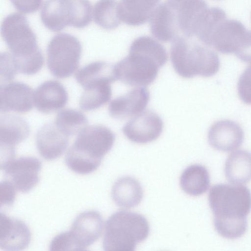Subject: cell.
<instances>
[{
  "instance_id": "8",
  "label": "cell",
  "mask_w": 251,
  "mask_h": 251,
  "mask_svg": "<svg viewBox=\"0 0 251 251\" xmlns=\"http://www.w3.org/2000/svg\"><path fill=\"white\" fill-rule=\"evenodd\" d=\"M103 227V220L99 212L89 210L80 213L67 231L72 250H86L100 238Z\"/></svg>"
},
{
  "instance_id": "26",
  "label": "cell",
  "mask_w": 251,
  "mask_h": 251,
  "mask_svg": "<svg viewBox=\"0 0 251 251\" xmlns=\"http://www.w3.org/2000/svg\"><path fill=\"white\" fill-rule=\"evenodd\" d=\"M44 25L52 31H59L68 26L65 0H47L40 13Z\"/></svg>"
},
{
  "instance_id": "17",
  "label": "cell",
  "mask_w": 251,
  "mask_h": 251,
  "mask_svg": "<svg viewBox=\"0 0 251 251\" xmlns=\"http://www.w3.org/2000/svg\"><path fill=\"white\" fill-rule=\"evenodd\" d=\"M150 30L157 40L164 42L173 41L179 30L176 10L168 2L158 4L150 20Z\"/></svg>"
},
{
  "instance_id": "14",
  "label": "cell",
  "mask_w": 251,
  "mask_h": 251,
  "mask_svg": "<svg viewBox=\"0 0 251 251\" xmlns=\"http://www.w3.org/2000/svg\"><path fill=\"white\" fill-rule=\"evenodd\" d=\"M33 96L32 89L24 83L17 81L2 84L0 91V112H28L33 108Z\"/></svg>"
},
{
  "instance_id": "35",
  "label": "cell",
  "mask_w": 251,
  "mask_h": 251,
  "mask_svg": "<svg viewBox=\"0 0 251 251\" xmlns=\"http://www.w3.org/2000/svg\"><path fill=\"white\" fill-rule=\"evenodd\" d=\"M19 12L30 14L37 11L41 7L43 0H10Z\"/></svg>"
},
{
  "instance_id": "34",
  "label": "cell",
  "mask_w": 251,
  "mask_h": 251,
  "mask_svg": "<svg viewBox=\"0 0 251 251\" xmlns=\"http://www.w3.org/2000/svg\"><path fill=\"white\" fill-rule=\"evenodd\" d=\"M234 54L241 61L251 63V31H247Z\"/></svg>"
},
{
  "instance_id": "5",
  "label": "cell",
  "mask_w": 251,
  "mask_h": 251,
  "mask_svg": "<svg viewBox=\"0 0 251 251\" xmlns=\"http://www.w3.org/2000/svg\"><path fill=\"white\" fill-rule=\"evenodd\" d=\"M150 233V226L142 215L126 210L112 214L106 222L103 249L106 251H132Z\"/></svg>"
},
{
  "instance_id": "11",
  "label": "cell",
  "mask_w": 251,
  "mask_h": 251,
  "mask_svg": "<svg viewBox=\"0 0 251 251\" xmlns=\"http://www.w3.org/2000/svg\"><path fill=\"white\" fill-rule=\"evenodd\" d=\"M163 123L155 112L148 110L135 116L123 126L122 131L130 141L146 144L158 138L162 132Z\"/></svg>"
},
{
  "instance_id": "6",
  "label": "cell",
  "mask_w": 251,
  "mask_h": 251,
  "mask_svg": "<svg viewBox=\"0 0 251 251\" xmlns=\"http://www.w3.org/2000/svg\"><path fill=\"white\" fill-rule=\"evenodd\" d=\"M208 202L214 214V224H247L251 210V193L243 185L218 184L209 192Z\"/></svg>"
},
{
  "instance_id": "21",
  "label": "cell",
  "mask_w": 251,
  "mask_h": 251,
  "mask_svg": "<svg viewBox=\"0 0 251 251\" xmlns=\"http://www.w3.org/2000/svg\"><path fill=\"white\" fill-rule=\"evenodd\" d=\"M113 82L109 78H100L85 84L79 99L80 108L84 111L93 110L108 102L112 94L110 84Z\"/></svg>"
},
{
  "instance_id": "3",
  "label": "cell",
  "mask_w": 251,
  "mask_h": 251,
  "mask_svg": "<svg viewBox=\"0 0 251 251\" xmlns=\"http://www.w3.org/2000/svg\"><path fill=\"white\" fill-rule=\"evenodd\" d=\"M114 133L101 125L86 127L78 134L65 158L67 167L75 173L86 175L96 170L103 156L112 149Z\"/></svg>"
},
{
  "instance_id": "4",
  "label": "cell",
  "mask_w": 251,
  "mask_h": 251,
  "mask_svg": "<svg viewBox=\"0 0 251 251\" xmlns=\"http://www.w3.org/2000/svg\"><path fill=\"white\" fill-rule=\"evenodd\" d=\"M170 56L175 71L186 78L213 76L220 66L219 56L214 51L186 37L178 36L172 41Z\"/></svg>"
},
{
  "instance_id": "18",
  "label": "cell",
  "mask_w": 251,
  "mask_h": 251,
  "mask_svg": "<svg viewBox=\"0 0 251 251\" xmlns=\"http://www.w3.org/2000/svg\"><path fill=\"white\" fill-rule=\"evenodd\" d=\"M247 30L240 22L225 20L218 26L211 39L209 47L223 54L235 52Z\"/></svg>"
},
{
  "instance_id": "29",
  "label": "cell",
  "mask_w": 251,
  "mask_h": 251,
  "mask_svg": "<svg viewBox=\"0 0 251 251\" xmlns=\"http://www.w3.org/2000/svg\"><path fill=\"white\" fill-rule=\"evenodd\" d=\"M226 19V14L221 8H208L196 36L203 45L209 47L211 39L216 29L220 23Z\"/></svg>"
},
{
  "instance_id": "33",
  "label": "cell",
  "mask_w": 251,
  "mask_h": 251,
  "mask_svg": "<svg viewBox=\"0 0 251 251\" xmlns=\"http://www.w3.org/2000/svg\"><path fill=\"white\" fill-rule=\"evenodd\" d=\"M16 188L8 180L1 181L0 183V208L10 207L14 203Z\"/></svg>"
},
{
  "instance_id": "9",
  "label": "cell",
  "mask_w": 251,
  "mask_h": 251,
  "mask_svg": "<svg viewBox=\"0 0 251 251\" xmlns=\"http://www.w3.org/2000/svg\"><path fill=\"white\" fill-rule=\"evenodd\" d=\"M30 129L23 118L10 114L0 119V168L14 159L15 146L28 136Z\"/></svg>"
},
{
  "instance_id": "23",
  "label": "cell",
  "mask_w": 251,
  "mask_h": 251,
  "mask_svg": "<svg viewBox=\"0 0 251 251\" xmlns=\"http://www.w3.org/2000/svg\"><path fill=\"white\" fill-rule=\"evenodd\" d=\"M160 0H121L119 2L121 20L132 26L142 25L148 21Z\"/></svg>"
},
{
  "instance_id": "25",
  "label": "cell",
  "mask_w": 251,
  "mask_h": 251,
  "mask_svg": "<svg viewBox=\"0 0 251 251\" xmlns=\"http://www.w3.org/2000/svg\"><path fill=\"white\" fill-rule=\"evenodd\" d=\"M182 190L193 196H199L207 191L210 185L208 170L200 164L188 166L182 172L180 178Z\"/></svg>"
},
{
  "instance_id": "15",
  "label": "cell",
  "mask_w": 251,
  "mask_h": 251,
  "mask_svg": "<svg viewBox=\"0 0 251 251\" xmlns=\"http://www.w3.org/2000/svg\"><path fill=\"white\" fill-rule=\"evenodd\" d=\"M150 93L144 86L134 88L113 100L109 103V115L116 119L135 116L143 112L150 100Z\"/></svg>"
},
{
  "instance_id": "19",
  "label": "cell",
  "mask_w": 251,
  "mask_h": 251,
  "mask_svg": "<svg viewBox=\"0 0 251 251\" xmlns=\"http://www.w3.org/2000/svg\"><path fill=\"white\" fill-rule=\"evenodd\" d=\"M34 104L43 113H50L64 107L68 100L65 88L56 80L45 81L34 92Z\"/></svg>"
},
{
  "instance_id": "12",
  "label": "cell",
  "mask_w": 251,
  "mask_h": 251,
  "mask_svg": "<svg viewBox=\"0 0 251 251\" xmlns=\"http://www.w3.org/2000/svg\"><path fill=\"white\" fill-rule=\"evenodd\" d=\"M208 141L214 149L229 152L242 144L244 132L236 122L229 120H219L213 124L208 132Z\"/></svg>"
},
{
  "instance_id": "20",
  "label": "cell",
  "mask_w": 251,
  "mask_h": 251,
  "mask_svg": "<svg viewBox=\"0 0 251 251\" xmlns=\"http://www.w3.org/2000/svg\"><path fill=\"white\" fill-rule=\"evenodd\" d=\"M208 9L203 0H188L176 9L178 27L185 37L196 35Z\"/></svg>"
},
{
  "instance_id": "7",
  "label": "cell",
  "mask_w": 251,
  "mask_h": 251,
  "mask_svg": "<svg viewBox=\"0 0 251 251\" xmlns=\"http://www.w3.org/2000/svg\"><path fill=\"white\" fill-rule=\"evenodd\" d=\"M81 45L75 36L60 33L53 36L47 49V66L50 73L58 78L72 75L78 68Z\"/></svg>"
},
{
  "instance_id": "24",
  "label": "cell",
  "mask_w": 251,
  "mask_h": 251,
  "mask_svg": "<svg viewBox=\"0 0 251 251\" xmlns=\"http://www.w3.org/2000/svg\"><path fill=\"white\" fill-rule=\"evenodd\" d=\"M225 174L228 181L234 184L251 180V152L241 150L231 153L226 161Z\"/></svg>"
},
{
  "instance_id": "22",
  "label": "cell",
  "mask_w": 251,
  "mask_h": 251,
  "mask_svg": "<svg viewBox=\"0 0 251 251\" xmlns=\"http://www.w3.org/2000/svg\"><path fill=\"white\" fill-rule=\"evenodd\" d=\"M112 199L119 207L130 208L138 205L143 197L141 183L136 179L125 176L118 178L111 191Z\"/></svg>"
},
{
  "instance_id": "16",
  "label": "cell",
  "mask_w": 251,
  "mask_h": 251,
  "mask_svg": "<svg viewBox=\"0 0 251 251\" xmlns=\"http://www.w3.org/2000/svg\"><path fill=\"white\" fill-rule=\"evenodd\" d=\"M69 136L62 132L54 123L42 126L36 138L37 149L45 159L54 160L65 152L69 145Z\"/></svg>"
},
{
  "instance_id": "1",
  "label": "cell",
  "mask_w": 251,
  "mask_h": 251,
  "mask_svg": "<svg viewBox=\"0 0 251 251\" xmlns=\"http://www.w3.org/2000/svg\"><path fill=\"white\" fill-rule=\"evenodd\" d=\"M167 59L161 44L149 36H140L131 44L128 56L114 65L115 76L125 84L145 86L155 80Z\"/></svg>"
},
{
  "instance_id": "31",
  "label": "cell",
  "mask_w": 251,
  "mask_h": 251,
  "mask_svg": "<svg viewBox=\"0 0 251 251\" xmlns=\"http://www.w3.org/2000/svg\"><path fill=\"white\" fill-rule=\"evenodd\" d=\"M237 91L241 100L251 105V64L241 75L237 83Z\"/></svg>"
},
{
  "instance_id": "10",
  "label": "cell",
  "mask_w": 251,
  "mask_h": 251,
  "mask_svg": "<svg viewBox=\"0 0 251 251\" xmlns=\"http://www.w3.org/2000/svg\"><path fill=\"white\" fill-rule=\"evenodd\" d=\"M41 166L39 159L27 156L13 159L0 169L17 190L25 193L38 183Z\"/></svg>"
},
{
  "instance_id": "27",
  "label": "cell",
  "mask_w": 251,
  "mask_h": 251,
  "mask_svg": "<svg viewBox=\"0 0 251 251\" xmlns=\"http://www.w3.org/2000/svg\"><path fill=\"white\" fill-rule=\"evenodd\" d=\"M92 15L95 23L105 29H115L122 22L117 0H98L94 6Z\"/></svg>"
},
{
  "instance_id": "2",
  "label": "cell",
  "mask_w": 251,
  "mask_h": 251,
  "mask_svg": "<svg viewBox=\"0 0 251 251\" xmlns=\"http://www.w3.org/2000/svg\"><path fill=\"white\" fill-rule=\"evenodd\" d=\"M1 34L18 73L32 75L42 68L44 57L26 17L17 13L7 15L2 21Z\"/></svg>"
},
{
  "instance_id": "30",
  "label": "cell",
  "mask_w": 251,
  "mask_h": 251,
  "mask_svg": "<svg viewBox=\"0 0 251 251\" xmlns=\"http://www.w3.org/2000/svg\"><path fill=\"white\" fill-rule=\"evenodd\" d=\"M69 15V26L83 28L91 22L92 8L89 0H66Z\"/></svg>"
},
{
  "instance_id": "13",
  "label": "cell",
  "mask_w": 251,
  "mask_h": 251,
  "mask_svg": "<svg viewBox=\"0 0 251 251\" xmlns=\"http://www.w3.org/2000/svg\"><path fill=\"white\" fill-rule=\"evenodd\" d=\"M31 234L22 221L10 218L2 212L0 215V248L4 251H21L28 247Z\"/></svg>"
},
{
  "instance_id": "37",
  "label": "cell",
  "mask_w": 251,
  "mask_h": 251,
  "mask_svg": "<svg viewBox=\"0 0 251 251\" xmlns=\"http://www.w3.org/2000/svg\"></svg>"
},
{
  "instance_id": "28",
  "label": "cell",
  "mask_w": 251,
  "mask_h": 251,
  "mask_svg": "<svg viewBox=\"0 0 251 251\" xmlns=\"http://www.w3.org/2000/svg\"><path fill=\"white\" fill-rule=\"evenodd\" d=\"M54 124L59 129L70 136L78 134L87 126L88 121L80 111L66 109L57 114Z\"/></svg>"
},
{
  "instance_id": "32",
  "label": "cell",
  "mask_w": 251,
  "mask_h": 251,
  "mask_svg": "<svg viewBox=\"0 0 251 251\" xmlns=\"http://www.w3.org/2000/svg\"><path fill=\"white\" fill-rule=\"evenodd\" d=\"M0 76L1 83L12 80L17 72L14 65L11 54L7 52L0 54Z\"/></svg>"
},
{
  "instance_id": "36",
  "label": "cell",
  "mask_w": 251,
  "mask_h": 251,
  "mask_svg": "<svg viewBox=\"0 0 251 251\" xmlns=\"http://www.w3.org/2000/svg\"><path fill=\"white\" fill-rule=\"evenodd\" d=\"M188 0H168V2L175 9H177L180 5Z\"/></svg>"
}]
</instances>
